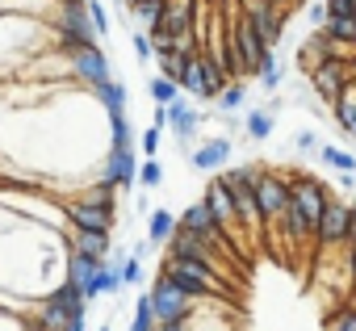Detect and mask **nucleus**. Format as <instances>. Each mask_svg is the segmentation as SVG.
<instances>
[{"mask_svg":"<svg viewBox=\"0 0 356 331\" xmlns=\"http://www.w3.org/2000/svg\"><path fill=\"white\" fill-rule=\"evenodd\" d=\"M289 185H293V210L306 218L310 231H318L323 210H327V202H331L335 193H331L318 177H310V172H289Z\"/></svg>","mask_w":356,"mask_h":331,"instance_id":"obj_6","label":"nucleus"},{"mask_svg":"<svg viewBox=\"0 0 356 331\" xmlns=\"http://www.w3.org/2000/svg\"><path fill=\"white\" fill-rule=\"evenodd\" d=\"M130 147H134L130 118H109V151H130Z\"/></svg>","mask_w":356,"mask_h":331,"instance_id":"obj_27","label":"nucleus"},{"mask_svg":"<svg viewBox=\"0 0 356 331\" xmlns=\"http://www.w3.org/2000/svg\"><path fill=\"white\" fill-rule=\"evenodd\" d=\"M243 101H248V84H243V80H231V84L222 88V97H218L214 105H218V109H222L227 118H235V113L243 109Z\"/></svg>","mask_w":356,"mask_h":331,"instance_id":"obj_26","label":"nucleus"},{"mask_svg":"<svg viewBox=\"0 0 356 331\" xmlns=\"http://www.w3.org/2000/svg\"><path fill=\"white\" fill-rule=\"evenodd\" d=\"M327 331H356V302H339L327 314Z\"/></svg>","mask_w":356,"mask_h":331,"instance_id":"obj_28","label":"nucleus"},{"mask_svg":"<svg viewBox=\"0 0 356 331\" xmlns=\"http://www.w3.org/2000/svg\"><path fill=\"white\" fill-rule=\"evenodd\" d=\"M277 5H285V9H298V5H310V0H277Z\"/></svg>","mask_w":356,"mask_h":331,"instance_id":"obj_38","label":"nucleus"},{"mask_svg":"<svg viewBox=\"0 0 356 331\" xmlns=\"http://www.w3.org/2000/svg\"><path fill=\"white\" fill-rule=\"evenodd\" d=\"M88 306H92V302H88V298H84L72 281H59L55 289H47V293L38 298L34 314H38L42 323H51L55 331H63L72 318H84V314H88Z\"/></svg>","mask_w":356,"mask_h":331,"instance_id":"obj_2","label":"nucleus"},{"mask_svg":"<svg viewBox=\"0 0 356 331\" xmlns=\"http://www.w3.org/2000/svg\"><path fill=\"white\" fill-rule=\"evenodd\" d=\"M0 13H26V9H17V0H0Z\"/></svg>","mask_w":356,"mask_h":331,"instance_id":"obj_37","label":"nucleus"},{"mask_svg":"<svg viewBox=\"0 0 356 331\" xmlns=\"http://www.w3.org/2000/svg\"><path fill=\"white\" fill-rule=\"evenodd\" d=\"M206 206L214 210V218H218V227L231 235V243L235 248H243V223H239V214H235V197H231V185L222 181V172L218 177H210V185H206Z\"/></svg>","mask_w":356,"mask_h":331,"instance_id":"obj_9","label":"nucleus"},{"mask_svg":"<svg viewBox=\"0 0 356 331\" xmlns=\"http://www.w3.org/2000/svg\"><path fill=\"white\" fill-rule=\"evenodd\" d=\"M151 306H155V318L159 323H185L193 310H197V302L181 289V285H176L168 273H155V281H151Z\"/></svg>","mask_w":356,"mask_h":331,"instance_id":"obj_5","label":"nucleus"},{"mask_svg":"<svg viewBox=\"0 0 356 331\" xmlns=\"http://www.w3.org/2000/svg\"><path fill=\"white\" fill-rule=\"evenodd\" d=\"M159 147H163V126H147L143 134H138V151H143V159H155L159 155Z\"/></svg>","mask_w":356,"mask_h":331,"instance_id":"obj_30","label":"nucleus"},{"mask_svg":"<svg viewBox=\"0 0 356 331\" xmlns=\"http://www.w3.org/2000/svg\"><path fill=\"white\" fill-rule=\"evenodd\" d=\"M202 0H168V9L159 17V26L151 30V42H185V38H202Z\"/></svg>","mask_w":356,"mask_h":331,"instance_id":"obj_4","label":"nucleus"},{"mask_svg":"<svg viewBox=\"0 0 356 331\" xmlns=\"http://www.w3.org/2000/svg\"><path fill=\"white\" fill-rule=\"evenodd\" d=\"M47 26L55 34V47L59 51H84V47H101V34L92 26V13H88V0L84 5H55L47 13Z\"/></svg>","mask_w":356,"mask_h":331,"instance_id":"obj_1","label":"nucleus"},{"mask_svg":"<svg viewBox=\"0 0 356 331\" xmlns=\"http://www.w3.org/2000/svg\"><path fill=\"white\" fill-rule=\"evenodd\" d=\"M105 268V260H97V256H84V252H72L67 248V264H63V281H72L84 298L92 293V285H97V273Z\"/></svg>","mask_w":356,"mask_h":331,"instance_id":"obj_15","label":"nucleus"},{"mask_svg":"<svg viewBox=\"0 0 356 331\" xmlns=\"http://www.w3.org/2000/svg\"><path fill=\"white\" fill-rule=\"evenodd\" d=\"M63 243H67L72 252L97 256V260H109V252H113V235H105V231H76V227H63Z\"/></svg>","mask_w":356,"mask_h":331,"instance_id":"obj_16","label":"nucleus"},{"mask_svg":"<svg viewBox=\"0 0 356 331\" xmlns=\"http://www.w3.org/2000/svg\"><path fill=\"white\" fill-rule=\"evenodd\" d=\"M256 80H260V88H264V92H277V88L285 84V67H281V59H277V51H268V59L260 63V72H256Z\"/></svg>","mask_w":356,"mask_h":331,"instance_id":"obj_22","label":"nucleus"},{"mask_svg":"<svg viewBox=\"0 0 356 331\" xmlns=\"http://www.w3.org/2000/svg\"><path fill=\"white\" fill-rule=\"evenodd\" d=\"M318 159L327 163V168H335V177H339V172H356V155H352V151H339V147H331V143L318 147Z\"/></svg>","mask_w":356,"mask_h":331,"instance_id":"obj_25","label":"nucleus"},{"mask_svg":"<svg viewBox=\"0 0 356 331\" xmlns=\"http://www.w3.org/2000/svg\"><path fill=\"white\" fill-rule=\"evenodd\" d=\"M163 9H168V0H138V5L130 9V17L138 22V30H155L159 26V17H163Z\"/></svg>","mask_w":356,"mask_h":331,"instance_id":"obj_21","label":"nucleus"},{"mask_svg":"<svg viewBox=\"0 0 356 331\" xmlns=\"http://www.w3.org/2000/svg\"><path fill=\"white\" fill-rule=\"evenodd\" d=\"M88 13H92V26H97V34L105 38V34H109V13H105V5H101V0H88Z\"/></svg>","mask_w":356,"mask_h":331,"instance_id":"obj_34","label":"nucleus"},{"mask_svg":"<svg viewBox=\"0 0 356 331\" xmlns=\"http://www.w3.org/2000/svg\"><path fill=\"white\" fill-rule=\"evenodd\" d=\"M67 55V76L88 92V88H97V84H109L113 80V72H109V55L101 51V47H84V51H63Z\"/></svg>","mask_w":356,"mask_h":331,"instance_id":"obj_8","label":"nucleus"},{"mask_svg":"<svg viewBox=\"0 0 356 331\" xmlns=\"http://www.w3.org/2000/svg\"><path fill=\"white\" fill-rule=\"evenodd\" d=\"M331 118H335V126H339V130L356 143V80L339 92V101L331 105Z\"/></svg>","mask_w":356,"mask_h":331,"instance_id":"obj_19","label":"nucleus"},{"mask_svg":"<svg viewBox=\"0 0 356 331\" xmlns=\"http://www.w3.org/2000/svg\"><path fill=\"white\" fill-rule=\"evenodd\" d=\"M356 235V206L343 202V197H331L327 210H323V223L314 231V248L318 252H343Z\"/></svg>","mask_w":356,"mask_h":331,"instance_id":"obj_3","label":"nucleus"},{"mask_svg":"<svg viewBox=\"0 0 356 331\" xmlns=\"http://www.w3.org/2000/svg\"><path fill=\"white\" fill-rule=\"evenodd\" d=\"M277 113H281V101H277V97H273L268 105H260V109H248V113H243V130H248V138H256V143L273 138Z\"/></svg>","mask_w":356,"mask_h":331,"instance_id":"obj_17","label":"nucleus"},{"mask_svg":"<svg viewBox=\"0 0 356 331\" xmlns=\"http://www.w3.org/2000/svg\"><path fill=\"white\" fill-rule=\"evenodd\" d=\"M256 197H260V214H264V223H268V231H273V227L285 218L289 202H293L289 172H277V168H268V172L260 177V185H256Z\"/></svg>","mask_w":356,"mask_h":331,"instance_id":"obj_7","label":"nucleus"},{"mask_svg":"<svg viewBox=\"0 0 356 331\" xmlns=\"http://www.w3.org/2000/svg\"><path fill=\"white\" fill-rule=\"evenodd\" d=\"M130 51L138 55V63H147V59H155V42H151V34H147V30H138V34H130Z\"/></svg>","mask_w":356,"mask_h":331,"instance_id":"obj_32","label":"nucleus"},{"mask_svg":"<svg viewBox=\"0 0 356 331\" xmlns=\"http://www.w3.org/2000/svg\"><path fill=\"white\" fill-rule=\"evenodd\" d=\"M118 264H122V285H143V281H147V268H143V260H138L134 252L122 256Z\"/></svg>","mask_w":356,"mask_h":331,"instance_id":"obj_31","label":"nucleus"},{"mask_svg":"<svg viewBox=\"0 0 356 331\" xmlns=\"http://www.w3.org/2000/svg\"><path fill=\"white\" fill-rule=\"evenodd\" d=\"M55 5H84V0H55Z\"/></svg>","mask_w":356,"mask_h":331,"instance_id":"obj_40","label":"nucleus"},{"mask_svg":"<svg viewBox=\"0 0 356 331\" xmlns=\"http://www.w3.org/2000/svg\"><path fill=\"white\" fill-rule=\"evenodd\" d=\"M138 185H143V189H159V185H163V163H159V155L138 163Z\"/></svg>","mask_w":356,"mask_h":331,"instance_id":"obj_29","label":"nucleus"},{"mask_svg":"<svg viewBox=\"0 0 356 331\" xmlns=\"http://www.w3.org/2000/svg\"><path fill=\"white\" fill-rule=\"evenodd\" d=\"M243 17L256 26V34L277 51V42L285 38V17H289V9L285 5H277V0H243Z\"/></svg>","mask_w":356,"mask_h":331,"instance_id":"obj_10","label":"nucleus"},{"mask_svg":"<svg viewBox=\"0 0 356 331\" xmlns=\"http://www.w3.org/2000/svg\"><path fill=\"white\" fill-rule=\"evenodd\" d=\"M63 331H84V318H72V323H67Z\"/></svg>","mask_w":356,"mask_h":331,"instance_id":"obj_39","label":"nucleus"},{"mask_svg":"<svg viewBox=\"0 0 356 331\" xmlns=\"http://www.w3.org/2000/svg\"><path fill=\"white\" fill-rule=\"evenodd\" d=\"M327 17H356V0H327Z\"/></svg>","mask_w":356,"mask_h":331,"instance_id":"obj_35","label":"nucleus"},{"mask_svg":"<svg viewBox=\"0 0 356 331\" xmlns=\"http://www.w3.org/2000/svg\"><path fill=\"white\" fill-rule=\"evenodd\" d=\"M138 181V151L130 147V151H105V159H101V172H97V185H105V189H130Z\"/></svg>","mask_w":356,"mask_h":331,"instance_id":"obj_11","label":"nucleus"},{"mask_svg":"<svg viewBox=\"0 0 356 331\" xmlns=\"http://www.w3.org/2000/svg\"><path fill=\"white\" fill-rule=\"evenodd\" d=\"M88 97L105 109V122H109V118H126V84H122V80L97 84V88H88Z\"/></svg>","mask_w":356,"mask_h":331,"instance_id":"obj_18","label":"nucleus"},{"mask_svg":"<svg viewBox=\"0 0 356 331\" xmlns=\"http://www.w3.org/2000/svg\"><path fill=\"white\" fill-rule=\"evenodd\" d=\"M352 67H356V63H348V59H327V63H318V67L310 72V88H314L327 105H335V101H339V92L356 80V76H352Z\"/></svg>","mask_w":356,"mask_h":331,"instance_id":"obj_12","label":"nucleus"},{"mask_svg":"<svg viewBox=\"0 0 356 331\" xmlns=\"http://www.w3.org/2000/svg\"><path fill=\"white\" fill-rule=\"evenodd\" d=\"M231 151H235V143L222 138V134H214V138H206V143H197L189 151V163H193L197 172H206V177H218L227 163H231Z\"/></svg>","mask_w":356,"mask_h":331,"instance_id":"obj_13","label":"nucleus"},{"mask_svg":"<svg viewBox=\"0 0 356 331\" xmlns=\"http://www.w3.org/2000/svg\"><path fill=\"white\" fill-rule=\"evenodd\" d=\"M176 227H181V214H172V210H151L147 214V239L151 243H168L176 235Z\"/></svg>","mask_w":356,"mask_h":331,"instance_id":"obj_20","label":"nucleus"},{"mask_svg":"<svg viewBox=\"0 0 356 331\" xmlns=\"http://www.w3.org/2000/svg\"><path fill=\"white\" fill-rule=\"evenodd\" d=\"M97 331H109V327H97Z\"/></svg>","mask_w":356,"mask_h":331,"instance_id":"obj_41","label":"nucleus"},{"mask_svg":"<svg viewBox=\"0 0 356 331\" xmlns=\"http://www.w3.org/2000/svg\"><path fill=\"white\" fill-rule=\"evenodd\" d=\"M147 97H151L155 105H172V101H181V84L168 80V76H151V80H147Z\"/></svg>","mask_w":356,"mask_h":331,"instance_id":"obj_24","label":"nucleus"},{"mask_svg":"<svg viewBox=\"0 0 356 331\" xmlns=\"http://www.w3.org/2000/svg\"><path fill=\"white\" fill-rule=\"evenodd\" d=\"M293 147L310 155V151H318V134H314V130H298V134H293Z\"/></svg>","mask_w":356,"mask_h":331,"instance_id":"obj_36","label":"nucleus"},{"mask_svg":"<svg viewBox=\"0 0 356 331\" xmlns=\"http://www.w3.org/2000/svg\"><path fill=\"white\" fill-rule=\"evenodd\" d=\"M130 331H159V318H155L151 293H138V298H134V318H130Z\"/></svg>","mask_w":356,"mask_h":331,"instance_id":"obj_23","label":"nucleus"},{"mask_svg":"<svg viewBox=\"0 0 356 331\" xmlns=\"http://www.w3.org/2000/svg\"><path fill=\"white\" fill-rule=\"evenodd\" d=\"M168 130L176 134V143H181V147H193V138H197V130H202V109H193L185 97L172 101V105H168Z\"/></svg>","mask_w":356,"mask_h":331,"instance_id":"obj_14","label":"nucleus"},{"mask_svg":"<svg viewBox=\"0 0 356 331\" xmlns=\"http://www.w3.org/2000/svg\"><path fill=\"white\" fill-rule=\"evenodd\" d=\"M306 22H310L314 30L327 26V0H310V5H306Z\"/></svg>","mask_w":356,"mask_h":331,"instance_id":"obj_33","label":"nucleus"}]
</instances>
